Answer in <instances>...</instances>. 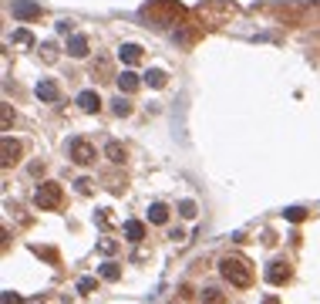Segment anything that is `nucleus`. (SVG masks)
<instances>
[{"label": "nucleus", "mask_w": 320, "mask_h": 304, "mask_svg": "<svg viewBox=\"0 0 320 304\" xmlns=\"http://www.w3.org/2000/svg\"><path fill=\"white\" fill-rule=\"evenodd\" d=\"M118 61H125V65L142 61V48L138 44H118Z\"/></svg>", "instance_id": "obj_10"}, {"label": "nucleus", "mask_w": 320, "mask_h": 304, "mask_svg": "<svg viewBox=\"0 0 320 304\" xmlns=\"http://www.w3.org/2000/svg\"><path fill=\"white\" fill-rule=\"evenodd\" d=\"M101 277H105V281H118V277H122V267H118V264H101Z\"/></svg>", "instance_id": "obj_19"}, {"label": "nucleus", "mask_w": 320, "mask_h": 304, "mask_svg": "<svg viewBox=\"0 0 320 304\" xmlns=\"http://www.w3.org/2000/svg\"><path fill=\"white\" fill-rule=\"evenodd\" d=\"M263 304H283L280 298H263Z\"/></svg>", "instance_id": "obj_28"}, {"label": "nucleus", "mask_w": 320, "mask_h": 304, "mask_svg": "<svg viewBox=\"0 0 320 304\" xmlns=\"http://www.w3.org/2000/svg\"><path fill=\"white\" fill-rule=\"evenodd\" d=\"M37 257H48V264H58V250L54 247H34Z\"/></svg>", "instance_id": "obj_21"}, {"label": "nucleus", "mask_w": 320, "mask_h": 304, "mask_svg": "<svg viewBox=\"0 0 320 304\" xmlns=\"http://www.w3.org/2000/svg\"><path fill=\"white\" fill-rule=\"evenodd\" d=\"M34 203H37V210H61V203H64L61 183H44V186H37Z\"/></svg>", "instance_id": "obj_3"}, {"label": "nucleus", "mask_w": 320, "mask_h": 304, "mask_svg": "<svg viewBox=\"0 0 320 304\" xmlns=\"http://www.w3.org/2000/svg\"><path fill=\"white\" fill-rule=\"evenodd\" d=\"M34 304H41V301H34Z\"/></svg>", "instance_id": "obj_29"}, {"label": "nucleus", "mask_w": 320, "mask_h": 304, "mask_svg": "<svg viewBox=\"0 0 320 304\" xmlns=\"http://www.w3.org/2000/svg\"><path fill=\"white\" fill-rule=\"evenodd\" d=\"M179 213H182L186 220H195V213H199V210H195V203H192V200H182V203H179Z\"/></svg>", "instance_id": "obj_20"}, {"label": "nucleus", "mask_w": 320, "mask_h": 304, "mask_svg": "<svg viewBox=\"0 0 320 304\" xmlns=\"http://www.w3.org/2000/svg\"><path fill=\"white\" fill-rule=\"evenodd\" d=\"M98 250H101V253H112V250H115V243H112V240H101V243H98Z\"/></svg>", "instance_id": "obj_27"}, {"label": "nucleus", "mask_w": 320, "mask_h": 304, "mask_svg": "<svg viewBox=\"0 0 320 304\" xmlns=\"http://www.w3.org/2000/svg\"><path fill=\"white\" fill-rule=\"evenodd\" d=\"M108 159H112V162H125L128 159V152H125V146H118V142H108Z\"/></svg>", "instance_id": "obj_15"}, {"label": "nucleus", "mask_w": 320, "mask_h": 304, "mask_svg": "<svg viewBox=\"0 0 320 304\" xmlns=\"http://www.w3.org/2000/svg\"><path fill=\"white\" fill-rule=\"evenodd\" d=\"M10 14L20 17V20H37V17H41V7L31 3V0H14V3H10Z\"/></svg>", "instance_id": "obj_6"}, {"label": "nucleus", "mask_w": 320, "mask_h": 304, "mask_svg": "<svg viewBox=\"0 0 320 304\" xmlns=\"http://www.w3.org/2000/svg\"><path fill=\"white\" fill-rule=\"evenodd\" d=\"M148 223H155V227H162V223H169V210H165L162 203H155V206L148 210Z\"/></svg>", "instance_id": "obj_14"}, {"label": "nucleus", "mask_w": 320, "mask_h": 304, "mask_svg": "<svg viewBox=\"0 0 320 304\" xmlns=\"http://www.w3.org/2000/svg\"><path fill=\"white\" fill-rule=\"evenodd\" d=\"M219 274L233 284V287H250L253 284V260L246 257V253H226L223 260H219Z\"/></svg>", "instance_id": "obj_1"}, {"label": "nucleus", "mask_w": 320, "mask_h": 304, "mask_svg": "<svg viewBox=\"0 0 320 304\" xmlns=\"http://www.w3.org/2000/svg\"><path fill=\"white\" fill-rule=\"evenodd\" d=\"M118 88H122V91H135V88H138V78L131 75V71H122V75H118Z\"/></svg>", "instance_id": "obj_16"}, {"label": "nucleus", "mask_w": 320, "mask_h": 304, "mask_svg": "<svg viewBox=\"0 0 320 304\" xmlns=\"http://www.w3.org/2000/svg\"><path fill=\"white\" fill-rule=\"evenodd\" d=\"M74 186H78V193H91V189H95V186H91V183H88V179H84V176H81V179H78V183H74Z\"/></svg>", "instance_id": "obj_26"}, {"label": "nucleus", "mask_w": 320, "mask_h": 304, "mask_svg": "<svg viewBox=\"0 0 320 304\" xmlns=\"http://www.w3.org/2000/svg\"><path fill=\"white\" fill-rule=\"evenodd\" d=\"M199 301H202V304H226V294H223V287L206 284V287H202V294H199Z\"/></svg>", "instance_id": "obj_11"}, {"label": "nucleus", "mask_w": 320, "mask_h": 304, "mask_svg": "<svg viewBox=\"0 0 320 304\" xmlns=\"http://www.w3.org/2000/svg\"><path fill=\"white\" fill-rule=\"evenodd\" d=\"M142 17L148 24H155V27H169V24H182L186 10L179 3H172V0H152V3L142 7Z\"/></svg>", "instance_id": "obj_2"}, {"label": "nucleus", "mask_w": 320, "mask_h": 304, "mask_svg": "<svg viewBox=\"0 0 320 304\" xmlns=\"http://www.w3.org/2000/svg\"><path fill=\"white\" fill-rule=\"evenodd\" d=\"M67 155H71V162H78V166H91L95 162V146L88 142V139H71L67 142Z\"/></svg>", "instance_id": "obj_4"}, {"label": "nucleus", "mask_w": 320, "mask_h": 304, "mask_svg": "<svg viewBox=\"0 0 320 304\" xmlns=\"http://www.w3.org/2000/svg\"><path fill=\"white\" fill-rule=\"evenodd\" d=\"M37 98H41V101H58V98H61L58 81H37Z\"/></svg>", "instance_id": "obj_9"}, {"label": "nucleus", "mask_w": 320, "mask_h": 304, "mask_svg": "<svg viewBox=\"0 0 320 304\" xmlns=\"http://www.w3.org/2000/svg\"><path fill=\"white\" fill-rule=\"evenodd\" d=\"M14 41H17V44H34L31 31H17V34H14Z\"/></svg>", "instance_id": "obj_24"}, {"label": "nucleus", "mask_w": 320, "mask_h": 304, "mask_svg": "<svg viewBox=\"0 0 320 304\" xmlns=\"http://www.w3.org/2000/svg\"><path fill=\"white\" fill-rule=\"evenodd\" d=\"M95 287H98V281H91V277H81V281H78V291H81V294H91Z\"/></svg>", "instance_id": "obj_22"}, {"label": "nucleus", "mask_w": 320, "mask_h": 304, "mask_svg": "<svg viewBox=\"0 0 320 304\" xmlns=\"http://www.w3.org/2000/svg\"><path fill=\"white\" fill-rule=\"evenodd\" d=\"M112 108H115V115H128V112H131V105H128L125 98H118V101H115Z\"/></svg>", "instance_id": "obj_23"}, {"label": "nucleus", "mask_w": 320, "mask_h": 304, "mask_svg": "<svg viewBox=\"0 0 320 304\" xmlns=\"http://www.w3.org/2000/svg\"><path fill=\"white\" fill-rule=\"evenodd\" d=\"M20 155H24V146H20L17 139H10V135H7V139H3V155H0V166H3V169H10V166H17V162H20Z\"/></svg>", "instance_id": "obj_5"}, {"label": "nucleus", "mask_w": 320, "mask_h": 304, "mask_svg": "<svg viewBox=\"0 0 320 304\" xmlns=\"http://www.w3.org/2000/svg\"><path fill=\"white\" fill-rule=\"evenodd\" d=\"M78 108H81V112H88V115L101 112V95H98V91H91V88H88V91H81V95H78Z\"/></svg>", "instance_id": "obj_7"}, {"label": "nucleus", "mask_w": 320, "mask_h": 304, "mask_svg": "<svg viewBox=\"0 0 320 304\" xmlns=\"http://www.w3.org/2000/svg\"><path fill=\"white\" fill-rule=\"evenodd\" d=\"M165 81H169L165 71H148V75H145V84H148V88H162Z\"/></svg>", "instance_id": "obj_17"}, {"label": "nucleus", "mask_w": 320, "mask_h": 304, "mask_svg": "<svg viewBox=\"0 0 320 304\" xmlns=\"http://www.w3.org/2000/svg\"><path fill=\"white\" fill-rule=\"evenodd\" d=\"M67 54H71V58H88V41H84L81 34H74V37L67 41Z\"/></svg>", "instance_id": "obj_12"}, {"label": "nucleus", "mask_w": 320, "mask_h": 304, "mask_svg": "<svg viewBox=\"0 0 320 304\" xmlns=\"http://www.w3.org/2000/svg\"><path fill=\"white\" fill-rule=\"evenodd\" d=\"M122 233H125V240H131V243H138V240L145 236V223H138V220H128L125 227H122Z\"/></svg>", "instance_id": "obj_13"}, {"label": "nucleus", "mask_w": 320, "mask_h": 304, "mask_svg": "<svg viewBox=\"0 0 320 304\" xmlns=\"http://www.w3.org/2000/svg\"><path fill=\"white\" fill-rule=\"evenodd\" d=\"M20 301H24V298H20L17 291H7V294H3V304H20Z\"/></svg>", "instance_id": "obj_25"}, {"label": "nucleus", "mask_w": 320, "mask_h": 304, "mask_svg": "<svg viewBox=\"0 0 320 304\" xmlns=\"http://www.w3.org/2000/svg\"><path fill=\"white\" fill-rule=\"evenodd\" d=\"M283 217H287L290 223H304V220H307V210H304V206H290Z\"/></svg>", "instance_id": "obj_18"}, {"label": "nucleus", "mask_w": 320, "mask_h": 304, "mask_svg": "<svg viewBox=\"0 0 320 304\" xmlns=\"http://www.w3.org/2000/svg\"><path fill=\"white\" fill-rule=\"evenodd\" d=\"M266 281H270V284H283V281H290V264H283V260H270V267H266Z\"/></svg>", "instance_id": "obj_8"}]
</instances>
